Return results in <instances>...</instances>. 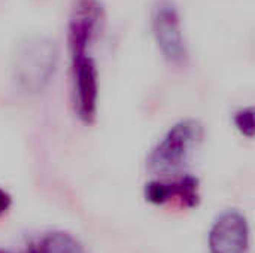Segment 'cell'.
<instances>
[{
  "mask_svg": "<svg viewBox=\"0 0 255 253\" xmlns=\"http://www.w3.org/2000/svg\"><path fill=\"white\" fill-rule=\"evenodd\" d=\"M57 63L58 48L52 39L45 36L25 39L16 48L12 63L16 85L28 94L43 91L55 73Z\"/></svg>",
  "mask_w": 255,
  "mask_h": 253,
  "instance_id": "1",
  "label": "cell"
},
{
  "mask_svg": "<svg viewBox=\"0 0 255 253\" xmlns=\"http://www.w3.org/2000/svg\"><path fill=\"white\" fill-rule=\"evenodd\" d=\"M203 137L205 127L200 121L190 118L176 122L151 151L148 169L160 176L178 173L202 145Z\"/></svg>",
  "mask_w": 255,
  "mask_h": 253,
  "instance_id": "2",
  "label": "cell"
},
{
  "mask_svg": "<svg viewBox=\"0 0 255 253\" xmlns=\"http://www.w3.org/2000/svg\"><path fill=\"white\" fill-rule=\"evenodd\" d=\"M152 34L163 57L172 64H184L188 57L181 16L173 0H157L152 9Z\"/></svg>",
  "mask_w": 255,
  "mask_h": 253,
  "instance_id": "3",
  "label": "cell"
},
{
  "mask_svg": "<svg viewBox=\"0 0 255 253\" xmlns=\"http://www.w3.org/2000/svg\"><path fill=\"white\" fill-rule=\"evenodd\" d=\"M105 12L99 0H73L69 22H67V42L70 58L88 54L90 45L94 42Z\"/></svg>",
  "mask_w": 255,
  "mask_h": 253,
  "instance_id": "4",
  "label": "cell"
},
{
  "mask_svg": "<svg viewBox=\"0 0 255 253\" xmlns=\"http://www.w3.org/2000/svg\"><path fill=\"white\" fill-rule=\"evenodd\" d=\"M72 84L75 110L79 119L85 124H93L97 116L99 72L88 54L72 58Z\"/></svg>",
  "mask_w": 255,
  "mask_h": 253,
  "instance_id": "5",
  "label": "cell"
},
{
  "mask_svg": "<svg viewBox=\"0 0 255 253\" xmlns=\"http://www.w3.org/2000/svg\"><path fill=\"white\" fill-rule=\"evenodd\" d=\"M250 227L245 216L236 210L223 213L209 233L211 253H248Z\"/></svg>",
  "mask_w": 255,
  "mask_h": 253,
  "instance_id": "6",
  "label": "cell"
},
{
  "mask_svg": "<svg viewBox=\"0 0 255 253\" xmlns=\"http://www.w3.org/2000/svg\"><path fill=\"white\" fill-rule=\"evenodd\" d=\"M145 198L155 206H163L173 200L187 209H194L200 203L199 179L194 176H182L173 182L151 180L145 186Z\"/></svg>",
  "mask_w": 255,
  "mask_h": 253,
  "instance_id": "7",
  "label": "cell"
},
{
  "mask_svg": "<svg viewBox=\"0 0 255 253\" xmlns=\"http://www.w3.org/2000/svg\"><path fill=\"white\" fill-rule=\"evenodd\" d=\"M28 253H85L82 246L66 233H51L39 243L31 245Z\"/></svg>",
  "mask_w": 255,
  "mask_h": 253,
  "instance_id": "8",
  "label": "cell"
},
{
  "mask_svg": "<svg viewBox=\"0 0 255 253\" xmlns=\"http://www.w3.org/2000/svg\"><path fill=\"white\" fill-rule=\"evenodd\" d=\"M255 112L253 107H247V109H241L239 112L235 113V125L239 130V133L248 139H253L255 133Z\"/></svg>",
  "mask_w": 255,
  "mask_h": 253,
  "instance_id": "9",
  "label": "cell"
},
{
  "mask_svg": "<svg viewBox=\"0 0 255 253\" xmlns=\"http://www.w3.org/2000/svg\"><path fill=\"white\" fill-rule=\"evenodd\" d=\"M10 204H12L10 195H9L4 189L0 188V216H3V215L9 210Z\"/></svg>",
  "mask_w": 255,
  "mask_h": 253,
  "instance_id": "10",
  "label": "cell"
},
{
  "mask_svg": "<svg viewBox=\"0 0 255 253\" xmlns=\"http://www.w3.org/2000/svg\"><path fill=\"white\" fill-rule=\"evenodd\" d=\"M0 253H9V252H4V251H0Z\"/></svg>",
  "mask_w": 255,
  "mask_h": 253,
  "instance_id": "11",
  "label": "cell"
}]
</instances>
